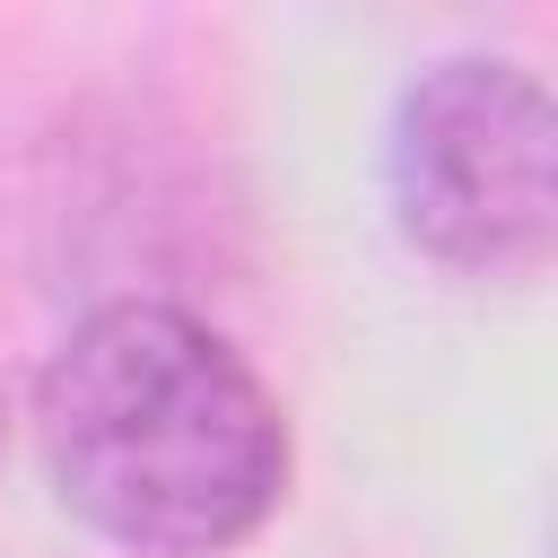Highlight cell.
Listing matches in <instances>:
<instances>
[{
    "instance_id": "1",
    "label": "cell",
    "mask_w": 558,
    "mask_h": 558,
    "mask_svg": "<svg viewBox=\"0 0 558 558\" xmlns=\"http://www.w3.org/2000/svg\"><path fill=\"white\" fill-rule=\"evenodd\" d=\"M52 497L122 558H227L288 497V418L227 331L113 296L70 323L35 384Z\"/></svg>"
},
{
    "instance_id": "2",
    "label": "cell",
    "mask_w": 558,
    "mask_h": 558,
    "mask_svg": "<svg viewBox=\"0 0 558 558\" xmlns=\"http://www.w3.org/2000/svg\"><path fill=\"white\" fill-rule=\"evenodd\" d=\"M384 201L401 244L462 279H523L558 235V113L523 61L453 52L392 105Z\"/></svg>"
}]
</instances>
